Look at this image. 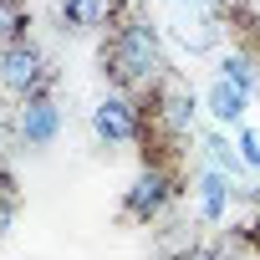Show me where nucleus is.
I'll return each mask as SVG.
<instances>
[{
    "instance_id": "f257e3e1",
    "label": "nucleus",
    "mask_w": 260,
    "mask_h": 260,
    "mask_svg": "<svg viewBox=\"0 0 260 260\" xmlns=\"http://www.w3.org/2000/svg\"><path fill=\"white\" fill-rule=\"evenodd\" d=\"M102 72L122 87V97L133 92H158L169 82V61H164V41H158V26L148 16H133L122 11L112 36H107V51H102Z\"/></svg>"
},
{
    "instance_id": "f03ea898",
    "label": "nucleus",
    "mask_w": 260,
    "mask_h": 260,
    "mask_svg": "<svg viewBox=\"0 0 260 260\" xmlns=\"http://www.w3.org/2000/svg\"><path fill=\"white\" fill-rule=\"evenodd\" d=\"M46 82H51V61H46V51L36 41H16V46L0 51V92H6L11 102L41 97Z\"/></svg>"
},
{
    "instance_id": "7ed1b4c3",
    "label": "nucleus",
    "mask_w": 260,
    "mask_h": 260,
    "mask_svg": "<svg viewBox=\"0 0 260 260\" xmlns=\"http://www.w3.org/2000/svg\"><path fill=\"white\" fill-rule=\"evenodd\" d=\"M174 174L164 169V164H143V174L127 184V194H122V214L127 219H138V224H148V219H158L169 204H174Z\"/></svg>"
},
{
    "instance_id": "20e7f679",
    "label": "nucleus",
    "mask_w": 260,
    "mask_h": 260,
    "mask_svg": "<svg viewBox=\"0 0 260 260\" xmlns=\"http://www.w3.org/2000/svg\"><path fill=\"white\" fill-rule=\"evenodd\" d=\"M92 133H97V143H107V148L138 143V138H143V112H138V102L122 97V92L102 97V102L92 107Z\"/></svg>"
},
{
    "instance_id": "39448f33",
    "label": "nucleus",
    "mask_w": 260,
    "mask_h": 260,
    "mask_svg": "<svg viewBox=\"0 0 260 260\" xmlns=\"http://www.w3.org/2000/svg\"><path fill=\"white\" fill-rule=\"evenodd\" d=\"M16 133H21L26 148H46V143H56V133H61V107H56L46 92L31 97V102H21V107H16Z\"/></svg>"
},
{
    "instance_id": "423d86ee",
    "label": "nucleus",
    "mask_w": 260,
    "mask_h": 260,
    "mask_svg": "<svg viewBox=\"0 0 260 260\" xmlns=\"http://www.w3.org/2000/svg\"><path fill=\"white\" fill-rule=\"evenodd\" d=\"M153 107H158V122L169 127V133H189V127H194V92L179 77H169L153 92Z\"/></svg>"
},
{
    "instance_id": "0eeeda50",
    "label": "nucleus",
    "mask_w": 260,
    "mask_h": 260,
    "mask_svg": "<svg viewBox=\"0 0 260 260\" xmlns=\"http://www.w3.org/2000/svg\"><path fill=\"white\" fill-rule=\"evenodd\" d=\"M56 6L72 31H102V26H117L122 16V0H56Z\"/></svg>"
},
{
    "instance_id": "6e6552de",
    "label": "nucleus",
    "mask_w": 260,
    "mask_h": 260,
    "mask_svg": "<svg viewBox=\"0 0 260 260\" xmlns=\"http://www.w3.org/2000/svg\"><path fill=\"white\" fill-rule=\"evenodd\" d=\"M230 194H235V184H230L219 169L199 174V219H204V224H219V219H224V204H230Z\"/></svg>"
},
{
    "instance_id": "1a4fd4ad",
    "label": "nucleus",
    "mask_w": 260,
    "mask_h": 260,
    "mask_svg": "<svg viewBox=\"0 0 260 260\" xmlns=\"http://www.w3.org/2000/svg\"><path fill=\"white\" fill-rule=\"evenodd\" d=\"M245 102H250V92H240V87H230V82H214L209 97H204V107H209L224 127H245Z\"/></svg>"
},
{
    "instance_id": "9d476101",
    "label": "nucleus",
    "mask_w": 260,
    "mask_h": 260,
    "mask_svg": "<svg viewBox=\"0 0 260 260\" xmlns=\"http://www.w3.org/2000/svg\"><path fill=\"white\" fill-rule=\"evenodd\" d=\"M209 255H214V260H260V235H250V230H224V235L209 245Z\"/></svg>"
},
{
    "instance_id": "9b49d317",
    "label": "nucleus",
    "mask_w": 260,
    "mask_h": 260,
    "mask_svg": "<svg viewBox=\"0 0 260 260\" xmlns=\"http://www.w3.org/2000/svg\"><path fill=\"white\" fill-rule=\"evenodd\" d=\"M219 82H230V87H240V92H255V87H260V72H255V61H250L245 51H224V56H219Z\"/></svg>"
},
{
    "instance_id": "f8f14e48",
    "label": "nucleus",
    "mask_w": 260,
    "mask_h": 260,
    "mask_svg": "<svg viewBox=\"0 0 260 260\" xmlns=\"http://www.w3.org/2000/svg\"><path fill=\"white\" fill-rule=\"evenodd\" d=\"M26 26H31L26 0H0V51L16 46V41H26Z\"/></svg>"
},
{
    "instance_id": "ddd939ff",
    "label": "nucleus",
    "mask_w": 260,
    "mask_h": 260,
    "mask_svg": "<svg viewBox=\"0 0 260 260\" xmlns=\"http://www.w3.org/2000/svg\"><path fill=\"white\" fill-rule=\"evenodd\" d=\"M204 148H209V158H214V169H219L224 179H235V174H240V164H245V158H240V148H230L224 138H204Z\"/></svg>"
},
{
    "instance_id": "4468645a",
    "label": "nucleus",
    "mask_w": 260,
    "mask_h": 260,
    "mask_svg": "<svg viewBox=\"0 0 260 260\" xmlns=\"http://www.w3.org/2000/svg\"><path fill=\"white\" fill-rule=\"evenodd\" d=\"M16 224V184L0 174V240H6V230Z\"/></svg>"
},
{
    "instance_id": "2eb2a0df",
    "label": "nucleus",
    "mask_w": 260,
    "mask_h": 260,
    "mask_svg": "<svg viewBox=\"0 0 260 260\" xmlns=\"http://www.w3.org/2000/svg\"><path fill=\"white\" fill-rule=\"evenodd\" d=\"M235 148H240V158H245L250 169H260V138L250 133V127H240V138H235Z\"/></svg>"
},
{
    "instance_id": "dca6fc26",
    "label": "nucleus",
    "mask_w": 260,
    "mask_h": 260,
    "mask_svg": "<svg viewBox=\"0 0 260 260\" xmlns=\"http://www.w3.org/2000/svg\"><path fill=\"white\" fill-rule=\"evenodd\" d=\"M184 6H214V0H184Z\"/></svg>"
}]
</instances>
